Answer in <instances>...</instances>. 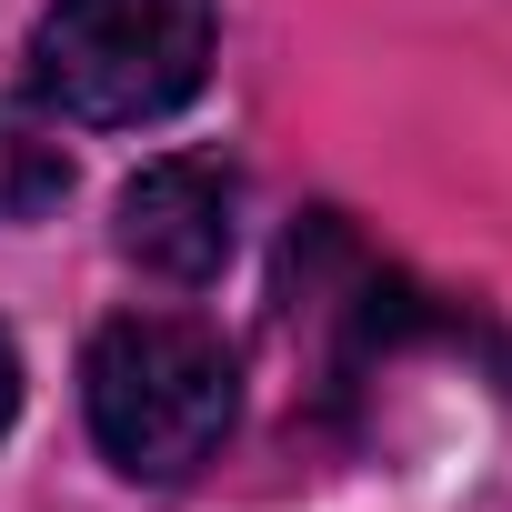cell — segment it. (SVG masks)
<instances>
[{"instance_id":"6da1fadb","label":"cell","mask_w":512,"mask_h":512,"mask_svg":"<svg viewBox=\"0 0 512 512\" xmlns=\"http://www.w3.org/2000/svg\"><path fill=\"white\" fill-rule=\"evenodd\" d=\"M231 352L181 322V312H121L91 332V362H81V412H91V442L131 472V482H181L221 452L231 432Z\"/></svg>"},{"instance_id":"7a4b0ae2","label":"cell","mask_w":512,"mask_h":512,"mask_svg":"<svg viewBox=\"0 0 512 512\" xmlns=\"http://www.w3.org/2000/svg\"><path fill=\"white\" fill-rule=\"evenodd\" d=\"M211 31V0H51L31 81L91 131H141L211 81Z\"/></svg>"},{"instance_id":"3957f363","label":"cell","mask_w":512,"mask_h":512,"mask_svg":"<svg viewBox=\"0 0 512 512\" xmlns=\"http://www.w3.org/2000/svg\"><path fill=\"white\" fill-rule=\"evenodd\" d=\"M231 221H241V181H231V161H211V151L151 161V171L121 191V251H131L151 282H181V292L231 262Z\"/></svg>"},{"instance_id":"277c9868","label":"cell","mask_w":512,"mask_h":512,"mask_svg":"<svg viewBox=\"0 0 512 512\" xmlns=\"http://www.w3.org/2000/svg\"><path fill=\"white\" fill-rule=\"evenodd\" d=\"M61 191H71V151H61L41 121L0 111V221H31V211H51Z\"/></svg>"},{"instance_id":"5b68a950","label":"cell","mask_w":512,"mask_h":512,"mask_svg":"<svg viewBox=\"0 0 512 512\" xmlns=\"http://www.w3.org/2000/svg\"><path fill=\"white\" fill-rule=\"evenodd\" d=\"M11 412H21V352H11V332H0V432H11Z\"/></svg>"}]
</instances>
